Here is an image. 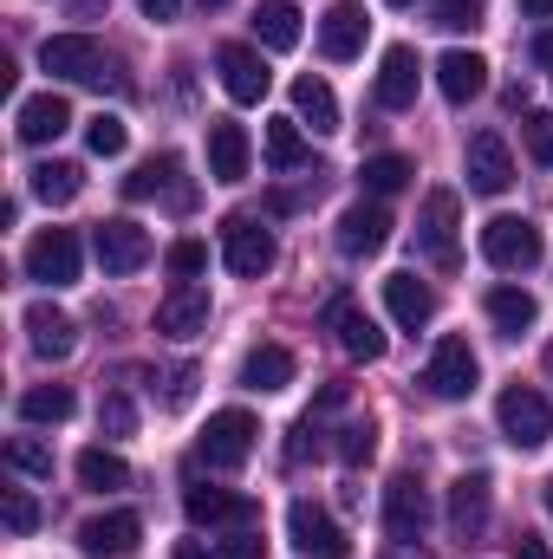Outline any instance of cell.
Segmentation results:
<instances>
[{"instance_id": "6da1fadb", "label": "cell", "mask_w": 553, "mask_h": 559, "mask_svg": "<svg viewBox=\"0 0 553 559\" xmlns=\"http://www.w3.org/2000/svg\"><path fill=\"white\" fill-rule=\"evenodd\" d=\"M39 66L52 72V79H72V85H111V92H131V79L105 59V46L92 39V33H52L46 46H39Z\"/></svg>"}, {"instance_id": "7a4b0ae2", "label": "cell", "mask_w": 553, "mask_h": 559, "mask_svg": "<svg viewBox=\"0 0 553 559\" xmlns=\"http://www.w3.org/2000/svg\"><path fill=\"white\" fill-rule=\"evenodd\" d=\"M541 254H548V241H541V228H534L528 215H495V222L482 228V261H489L495 274H534Z\"/></svg>"}, {"instance_id": "3957f363", "label": "cell", "mask_w": 553, "mask_h": 559, "mask_svg": "<svg viewBox=\"0 0 553 559\" xmlns=\"http://www.w3.org/2000/svg\"><path fill=\"white\" fill-rule=\"evenodd\" d=\"M495 423H502V436H508L515 449H541L553 436V404L534 384H508L502 404H495Z\"/></svg>"}, {"instance_id": "277c9868", "label": "cell", "mask_w": 553, "mask_h": 559, "mask_svg": "<svg viewBox=\"0 0 553 559\" xmlns=\"http://www.w3.org/2000/svg\"><path fill=\"white\" fill-rule=\"evenodd\" d=\"M255 442H261V423L248 417V411H215L209 429H202V442H196V455L209 468H242L255 455Z\"/></svg>"}, {"instance_id": "5b68a950", "label": "cell", "mask_w": 553, "mask_h": 559, "mask_svg": "<svg viewBox=\"0 0 553 559\" xmlns=\"http://www.w3.org/2000/svg\"><path fill=\"white\" fill-rule=\"evenodd\" d=\"M286 540H293V554L299 559H352L345 527H339L326 508H313V501H293V514H286Z\"/></svg>"}, {"instance_id": "8992f818", "label": "cell", "mask_w": 553, "mask_h": 559, "mask_svg": "<svg viewBox=\"0 0 553 559\" xmlns=\"http://www.w3.org/2000/svg\"><path fill=\"white\" fill-rule=\"evenodd\" d=\"M385 534H391L398 547H416V540L430 534V488L416 481L411 468L391 475V488H385Z\"/></svg>"}, {"instance_id": "52a82bcc", "label": "cell", "mask_w": 553, "mask_h": 559, "mask_svg": "<svg viewBox=\"0 0 553 559\" xmlns=\"http://www.w3.org/2000/svg\"><path fill=\"white\" fill-rule=\"evenodd\" d=\"M475 378H482V365H475L469 338H443V345L430 352V365H423V384H430V397H443V404H462V397L475 391Z\"/></svg>"}, {"instance_id": "ba28073f", "label": "cell", "mask_w": 553, "mask_h": 559, "mask_svg": "<svg viewBox=\"0 0 553 559\" xmlns=\"http://www.w3.org/2000/svg\"><path fill=\"white\" fill-rule=\"evenodd\" d=\"M26 280H39V286H72L79 280V235L72 228H39L33 241H26Z\"/></svg>"}, {"instance_id": "9c48e42d", "label": "cell", "mask_w": 553, "mask_h": 559, "mask_svg": "<svg viewBox=\"0 0 553 559\" xmlns=\"http://www.w3.org/2000/svg\"><path fill=\"white\" fill-rule=\"evenodd\" d=\"M222 261H228V274L261 280L274 267V235H268L255 215H228V222H222Z\"/></svg>"}, {"instance_id": "30bf717a", "label": "cell", "mask_w": 553, "mask_h": 559, "mask_svg": "<svg viewBox=\"0 0 553 559\" xmlns=\"http://www.w3.org/2000/svg\"><path fill=\"white\" fill-rule=\"evenodd\" d=\"M183 514L196 527H261V501L255 495H235V488H189L183 495Z\"/></svg>"}, {"instance_id": "8fae6325", "label": "cell", "mask_w": 553, "mask_h": 559, "mask_svg": "<svg viewBox=\"0 0 553 559\" xmlns=\"http://www.w3.org/2000/svg\"><path fill=\"white\" fill-rule=\"evenodd\" d=\"M92 248H98V267H105V274L125 280V274H138L143 261H150V228H138L131 215H111V222H98Z\"/></svg>"}, {"instance_id": "7c38bea8", "label": "cell", "mask_w": 553, "mask_h": 559, "mask_svg": "<svg viewBox=\"0 0 553 559\" xmlns=\"http://www.w3.org/2000/svg\"><path fill=\"white\" fill-rule=\"evenodd\" d=\"M143 547V521L131 508H111V514H92L79 527V554L85 559H131Z\"/></svg>"}, {"instance_id": "4fadbf2b", "label": "cell", "mask_w": 553, "mask_h": 559, "mask_svg": "<svg viewBox=\"0 0 553 559\" xmlns=\"http://www.w3.org/2000/svg\"><path fill=\"white\" fill-rule=\"evenodd\" d=\"M326 325H332V338H339L345 358H358V365H378L385 358V332H378V319L358 299H332L326 306Z\"/></svg>"}, {"instance_id": "5bb4252c", "label": "cell", "mask_w": 553, "mask_h": 559, "mask_svg": "<svg viewBox=\"0 0 553 559\" xmlns=\"http://www.w3.org/2000/svg\"><path fill=\"white\" fill-rule=\"evenodd\" d=\"M456 228H462V202H456V189H430L423 195V215H416V241H423V254L430 261H456Z\"/></svg>"}, {"instance_id": "9a60e30c", "label": "cell", "mask_w": 553, "mask_h": 559, "mask_svg": "<svg viewBox=\"0 0 553 559\" xmlns=\"http://www.w3.org/2000/svg\"><path fill=\"white\" fill-rule=\"evenodd\" d=\"M462 176H469L475 195H508V182H515L508 143L495 138V131H475V138H469V156H462Z\"/></svg>"}, {"instance_id": "2e32d148", "label": "cell", "mask_w": 553, "mask_h": 559, "mask_svg": "<svg viewBox=\"0 0 553 559\" xmlns=\"http://www.w3.org/2000/svg\"><path fill=\"white\" fill-rule=\"evenodd\" d=\"M215 72H222V92H228L235 105H261L268 85H274V72L261 66L255 46H222V52H215Z\"/></svg>"}, {"instance_id": "e0dca14e", "label": "cell", "mask_w": 553, "mask_h": 559, "mask_svg": "<svg viewBox=\"0 0 553 559\" xmlns=\"http://www.w3.org/2000/svg\"><path fill=\"white\" fill-rule=\"evenodd\" d=\"M489 508H495V481L489 475H462L449 488V534L456 540H482L489 534Z\"/></svg>"}, {"instance_id": "ac0fdd59", "label": "cell", "mask_w": 553, "mask_h": 559, "mask_svg": "<svg viewBox=\"0 0 553 559\" xmlns=\"http://www.w3.org/2000/svg\"><path fill=\"white\" fill-rule=\"evenodd\" d=\"M391 241V215H385V202L372 195V202H352L345 215H339V248L352 254V261H365V254H378Z\"/></svg>"}, {"instance_id": "d6986e66", "label": "cell", "mask_w": 553, "mask_h": 559, "mask_svg": "<svg viewBox=\"0 0 553 559\" xmlns=\"http://www.w3.org/2000/svg\"><path fill=\"white\" fill-rule=\"evenodd\" d=\"M13 131L20 143H52L72 131V105L59 98V92H39V98H20V111H13Z\"/></svg>"}, {"instance_id": "ffe728a7", "label": "cell", "mask_w": 553, "mask_h": 559, "mask_svg": "<svg viewBox=\"0 0 553 559\" xmlns=\"http://www.w3.org/2000/svg\"><path fill=\"white\" fill-rule=\"evenodd\" d=\"M202 325H209V293H202L196 280L169 286L163 306H156V332H169V338H196Z\"/></svg>"}, {"instance_id": "44dd1931", "label": "cell", "mask_w": 553, "mask_h": 559, "mask_svg": "<svg viewBox=\"0 0 553 559\" xmlns=\"http://www.w3.org/2000/svg\"><path fill=\"white\" fill-rule=\"evenodd\" d=\"M176 176H183L176 156H150L138 176L125 182V195H131V202H169V209H189V182H176Z\"/></svg>"}, {"instance_id": "7402d4cb", "label": "cell", "mask_w": 553, "mask_h": 559, "mask_svg": "<svg viewBox=\"0 0 553 559\" xmlns=\"http://www.w3.org/2000/svg\"><path fill=\"white\" fill-rule=\"evenodd\" d=\"M365 26H372L365 7H358V0H339V7L319 20V52H326V59H358V52H365Z\"/></svg>"}, {"instance_id": "603a6c76", "label": "cell", "mask_w": 553, "mask_h": 559, "mask_svg": "<svg viewBox=\"0 0 553 559\" xmlns=\"http://www.w3.org/2000/svg\"><path fill=\"white\" fill-rule=\"evenodd\" d=\"M248 131L235 118H209V176L215 182H242L248 176Z\"/></svg>"}, {"instance_id": "cb8c5ba5", "label": "cell", "mask_w": 553, "mask_h": 559, "mask_svg": "<svg viewBox=\"0 0 553 559\" xmlns=\"http://www.w3.org/2000/svg\"><path fill=\"white\" fill-rule=\"evenodd\" d=\"M436 85H443L449 105H469V98L489 92V59L482 52H443L436 59Z\"/></svg>"}, {"instance_id": "d4e9b609", "label": "cell", "mask_w": 553, "mask_h": 559, "mask_svg": "<svg viewBox=\"0 0 553 559\" xmlns=\"http://www.w3.org/2000/svg\"><path fill=\"white\" fill-rule=\"evenodd\" d=\"M26 338H33V352L39 358H72V345H79V325L59 312V306H26Z\"/></svg>"}, {"instance_id": "484cf974", "label": "cell", "mask_w": 553, "mask_h": 559, "mask_svg": "<svg viewBox=\"0 0 553 559\" xmlns=\"http://www.w3.org/2000/svg\"><path fill=\"white\" fill-rule=\"evenodd\" d=\"M385 306H391V319H398L404 332H423V325L436 319V293H430L416 274H391L385 280Z\"/></svg>"}, {"instance_id": "4316f807", "label": "cell", "mask_w": 553, "mask_h": 559, "mask_svg": "<svg viewBox=\"0 0 553 559\" xmlns=\"http://www.w3.org/2000/svg\"><path fill=\"white\" fill-rule=\"evenodd\" d=\"M416 79H423V72H416V52L411 46H391L385 66H378V105H385V111H411Z\"/></svg>"}, {"instance_id": "83f0119b", "label": "cell", "mask_w": 553, "mask_h": 559, "mask_svg": "<svg viewBox=\"0 0 553 559\" xmlns=\"http://www.w3.org/2000/svg\"><path fill=\"white\" fill-rule=\"evenodd\" d=\"M534 319H541V299H534L528 286H495V293H489V325H495L502 338H521Z\"/></svg>"}, {"instance_id": "f1b7e54d", "label": "cell", "mask_w": 553, "mask_h": 559, "mask_svg": "<svg viewBox=\"0 0 553 559\" xmlns=\"http://www.w3.org/2000/svg\"><path fill=\"white\" fill-rule=\"evenodd\" d=\"M293 118H299V124H313L319 138H326V131H339V98H332V85H326V79H313V72H306V79H293Z\"/></svg>"}, {"instance_id": "f546056e", "label": "cell", "mask_w": 553, "mask_h": 559, "mask_svg": "<svg viewBox=\"0 0 553 559\" xmlns=\"http://www.w3.org/2000/svg\"><path fill=\"white\" fill-rule=\"evenodd\" d=\"M242 384H248V391H286V384H293V352H286V345H255V352L242 358Z\"/></svg>"}, {"instance_id": "4dcf8cb0", "label": "cell", "mask_w": 553, "mask_h": 559, "mask_svg": "<svg viewBox=\"0 0 553 559\" xmlns=\"http://www.w3.org/2000/svg\"><path fill=\"white\" fill-rule=\"evenodd\" d=\"M255 33H261L268 52H293V46H299V7H293V0H261Z\"/></svg>"}, {"instance_id": "1f68e13d", "label": "cell", "mask_w": 553, "mask_h": 559, "mask_svg": "<svg viewBox=\"0 0 553 559\" xmlns=\"http://www.w3.org/2000/svg\"><path fill=\"white\" fill-rule=\"evenodd\" d=\"M72 468H79V481H85L92 495H118V488H131V468H125V455H111V449H85Z\"/></svg>"}, {"instance_id": "d6a6232c", "label": "cell", "mask_w": 553, "mask_h": 559, "mask_svg": "<svg viewBox=\"0 0 553 559\" xmlns=\"http://www.w3.org/2000/svg\"><path fill=\"white\" fill-rule=\"evenodd\" d=\"M79 189H85V169H79V163H39V169H33V195H39L46 209H66Z\"/></svg>"}, {"instance_id": "836d02e7", "label": "cell", "mask_w": 553, "mask_h": 559, "mask_svg": "<svg viewBox=\"0 0 553 559\" xmlns=\"http://www.w3.org/2000/svg\"><path fill=\"white\" fill-rule=\"evenodd\" d=\"M411 176H416L411 156H391V150H385V156H365V169H358L365 195H378V202H385V195H398V189H404Z\"/></svg>"}, {"instance_id": "e575fe53", "label": "cell", "mask_w": 553, "mask_h": 559, "mask_svg": "<svg viewBox=\"0 0 553 559\" xmlns=\"http://www.w3.org/2000/svg\"><path fill=\"white\" fill-rule=\"evenodd\" d=\"M72 411H79V404H72L66 384H33V391L20 397V423H66Z\"/></svg>"}, {"instance_id": "d590c367", "label": "cell", "mask_w": 553, "mask_h": 559, "mask_svg": "<svg viewBox=\"0 0 553 559\" xmlns=\"http://www.w3.org/2000/svg\"><path fill=\"white\" fill-rule=\"evenodd\" d=\"M268 163H274V169H306V163H313V150L299 138V118H274V124H268Z\"/></svg>"}, {"instance_id": "8d00e7d4", "label": "cell", "mask_w": 553, "mask_h": 559, "mask_svg": "<svg viewBox=\"0 0 553 559\" xmlns=\"http://www.w3.org/2000/svg\"><path fill=\"white\" fill-rule=\"evenodd\" d=\"M332 449H339V462H345V468L372 462V455H378V423H372V417H352L345 429H339V442H332Z\"/></svg>"}, {"instance_id": "74e56055", "label": "cell", "mask_w": 553, "mask_h": 559, "mask_svg": "<svg viewBox=\"0 0 553 559\" xmlns=\"http://www.w3.org/2000/svg\"><path fill=\"white\" fill-rule=\"evenodd\" d=\"M85 143H92V156H125L131 131H125V118H118V111H98V118L85 124Z\"/></svg>"}, {"instance_id": "f35d334b", "label": "cell", "mask_w": 553, "mask_h": 559, "mask_svg": "<svg viewBox=\"0 0 553 559\" xmlns=\"http://www.w3.org/2000/svg\"><path fill=\"white\" fill-rule=\"evenodd\" d=\"M163 267L176 274V286H183V280H202L209 274V241H176V248L163 254Z\"/></svg>"}, {"instance_id": "ab89813d", "label": "cell", "mask_w": 553, "mask_h": 559, "mask_svg": "<svg viewBox=\"0 0 553 559\" xmlns=\"http://www.w3.org/2000/svg\"><path fill=\"white\" fill-rule=\"evenodd\" d=\"M7 462H13L20 475H52V449H46L39 436H13V442H7Z\"/></svg>"}, {"instance_id": "60d3db41", "label": "cell", "mask_w": 553, "mask_h": 559, "mask_svg": "<svg viewBox=\"0 0 553 559\" xmlns=\"http://www.w3.org/2000/svg\"><path fill=\"white\" fill-rule=\"evenodd\" d=\"M0 514H7V534H33V527H39V501H33L26 488H7Z\"/></svg>"}, {"instance_id": "b9f144b4", "label": "cell", "mask_w": 553, "mask_h": 559, "mask_svg": "<svg viewBox=\"0 0 553 559\" xmlns=\"http://www.w3.org/2000/svg\"><path fill=\"white\" fill-rule=\"evenodd\" d=\"M98 429H105V436H131V429H138V404H131L125 391H111V397L98 404Z\"/></svg>"}, {"instance_id": "7bdbcfd3", "label": "cell", "mask_w": 553, "mask_h": 559, "mask_svg": "<svg viewBox=\"0 0 553 559\" xmlns=\"http://www.w3.org/2000/svg\"><path fill=\"white\" fill-rule=\"evenodd\" d=\"M521 138H528V156H534V163H548V169H553V111H528Z\"/></svg>"}, {"instance_id": "ee69618b", "label": "cell", "mask_w": 553, "mask_h": 559, "mask_svg": "<svg viewBox=\"0 0 553 559\" xmlns=\"http://www.w3.org/2000/svg\"><path fill=\"white\" fill-rule=\"evenodd\" d=\"M482 20V0H436V26L443 33H469Z\"/></svg>"}, {"instance_id": "f6af8a7d", "label": "cell", "mask_w": 553, "mask_h": 559, "mask_svg": "<svg viewBox=\"0 0 553 559\" xmlns=\"http://www.w3.org/2000/svg\"><path fill=\"white\" fill-rule=\"evenodd\" d=\"M189 397H196V365H176V371H169V391H163V404H169V411H183Z\"/></svg>"}, {"instance_id": "bcb514c9", "label": "cell", "mask_w": 553, "mask_h": 559, "mask_svg": "<svg viewBox=\"0 0 553 559\" xmlns=\"http://www.w3.org/2000/svg\"><path fill=\"white\" fill-rule=\"evenodd\" d=\"M222 559H261V540H255V527H242L235 540H222Z\"/></svg>"}, {"instance_id": "7dc6e473", "label": "cell", "mask_w": 553, "mask_h": 559, "mask_svg": "<svg viewBox=\"0 0 553 559\" xmlns=\"http://www.w3.org/2000/svg\"><path fill=\"white\" fill-rule=\"evenodd\" d=\"M143 7V20H156V26H163V20H176V13H183V0H138Z\"/></svg>"}, {"instance_id": "c3c4849f", "label": "cell", "mask_w": 553, "mask_h": 559, "mask_svg": "<svg viewBox=\"0 0 553 559\" xmlns=\"http://www.w3.org/2000/svg\"><path fill=\"white\" fill-rule=\"evenodd\" d=\"M515 559H553V554H548L541 534H521V540H515Z\"/></svg>"}, {"instance_id": "681fc988", "label": "cell", "mask_w": 553, "mask_h": 559, "mask_svg": "<svg viewBox=\"0 0 553 559\" xmlns=\"http://www.w3.org/2000/svg\"><path fill=\"white\" fill-rule=\"evenodd\" d=\"M176 559H222V547H202V540H183V547H176Z\"/></svg>"}, {"instance_id": "f907efd6", "label": "cell", "mask_w": 553, "mask_h": 559, "mask_svg": "<svg viewBox=\"0 0 553 559\" xmlns=\"http://www.w3.org/2000/svg\"><path fill=\"white\" fill-rule=\"evenodd\" d=\"M534 66H548V72H553V33H541V39H534Z\"/></svg>"}, {"instance_id": "816d5d0a", "label": "cell", "mask_w": 553, "mask_h": 559, "mask_svg": "<svg viewBox=\"0 0 553 559\" xmlns=\"http://www.w3.org/2000/svg\"><path fill=\"white\" fill-rule=\"evenodd\" d=\"M521 13L528 20H553V0H521Z\"/></svg>"}, {"instance_id": "f5cc1de1", "label": "cell", "mask_w": 553, "mask_h": 559, "mask_svg": "<svg viewBox=\"0 0 553 559\" xmlns=\"http://www.w3.org/2000/svg\"><path fill=\"white\" fill-rule=\"evenodd\" d=\"M105 7H111V0H72V13H79V20H92V13H105Z\"/></svg>"}, {"instance_id": "db71d44e", "label": "cell", "mask_w": 553, "mask_h": 559, "mask_svg": "<svg viewBox=\"0 0 553 559\" xmlns=\"http://www.w3.org/2000/svg\"><path fill=\"white\" fill-rule=\"evenodd\" d=\"M385 559H430V554H423V547H398V540H391V554H385Z\"/></svg>"}, {"instance_id": "11a10c76", "label": "cell", "mask_w": 553, "mask_h": 559, "mask_svg": "<svg viewBox=\"0 0 553 559\" xmlns=\"http://www.w3.org/2000/svg\"><path fill=\"white\" fill-rule=\"evenodd\" d=\"M541 495H548V514H553V481H548V488H541Z\"/></svg>"}, {"instance_id": "9f6ffc18", "label": "cell", "mask_w": 553, "mask_h": 559, "mask_svg": "<svg viewBox=\"0 0 553 559\" xmlns=\"http://www.w3.org/2000/svg\"><path fill=\"white\" fill-rule=\"evenodd\" d=\"M548 378H553V345H548Z\"/></svg>"}, {"instance_id": "6f0895ef", "label": "cell", "mask_w": 553, "mask_h": 559, "mask_svg": "<svg viewBox=\"0 0 553 559\" xmlns=\"http://www.w3.org/2000/svg\"><path fill=\"white\" fill-rule=\"evenodd\" d=\"M202 7H228V0H202Z\"/></svg>"}, {"instance_id": "680465c9", "label": "cell", "mask_w": 553, "mask_h": 559, "mask_svg": "<svg viewBox=\"0 0 553 559\" xmlns=\"http://www.w3.org/2000/svg\"><path fill=\"white\" fill-rule=\"evenodd\" d=\"M391 7H416V0H391Z\"/></svg>"}]
</instances>
